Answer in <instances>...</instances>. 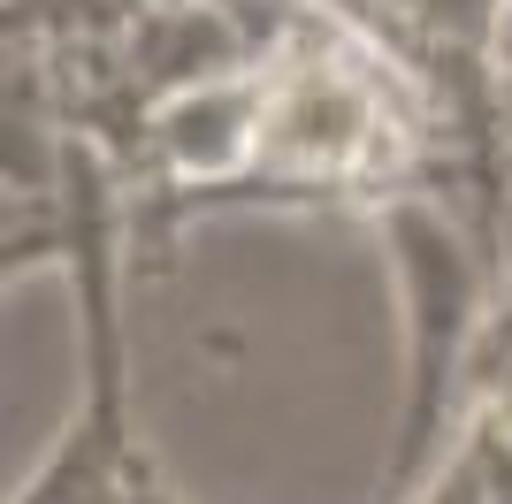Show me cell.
Here are the masks:
<instances>
[{
	"label": "cell",
	"mask_w": 512,
	"mask_h": 504,
	"mask_svg": "<svg viewBox=\"0 0 512 504\" xmlns=\"http://www.w3.org/2000/svg\"><path fill=\"white\" fill-rule=\"evenodd\" d=\"M390 168H398L390 92L352 46H329L321 31H306L268 62L245 138H237V168L214 191H352L383 184Z\"/></svg>",
	"instance_id": "2"
},
{
	"label": "cell",
	"mask_w": 512,
	"mask_h": 504,
	"mask_svg": "<svg viewBox=\"0 0 512 504\" xmlns=\"http://www.w3.org/2000/svg\"><path fill=\"white\" fill-rule=\"evenodd\" d=\"M62 252H69L77 306H85V413L62 428L54 459L31 474V489L16 504H169L123 390L130 359H123V283H115V207L100 191L92 153H69Z\"/></svg>",
	"instance_id": "1"
},
{
	"label": "cell",
	"mask_w": 512,
	"mask_h": 504,
	"mask_svg": "<svg viewBox=\"0 0 512 504\" xmlns=\"http://www.w3.org/2000/svg\"><path fill=\"white\" fill-rule=\"evenodd\" d=\"M390 245H398V275H406V306H413V382H406V428H398L383 504H406V489L436 459L444 405H451V382H459V352H467V329H474V260L451 237V222L428 214L421 199L390 207Z\"/></svg>",
	"instance_id": "3"
}]
</instances>
